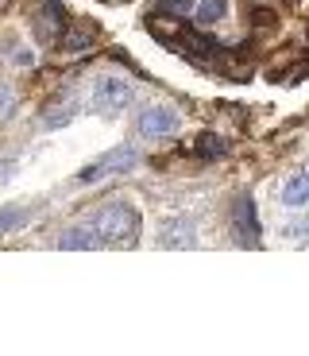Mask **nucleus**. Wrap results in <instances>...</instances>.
<instances>
[{
	"mask_svg": "<svg viewBox=\"0 0 309 356\" xmlns=\"http://www.w3.org/2000/svg\"><path fill=\"white\" fill-rule=\"evenodd\" d=\"M93 229H97L101 244H112V248H132L135 241H140V213H135L132 205H124V202H112L105 205V209H97L93 213Z\"/></svg>",
	"mask_w": 309,
	"mask_h": 356,
	"instance_id": "1",
	"label": "nucleus"
},
{
	"mask_svg": "<svg viewBox=\"0 0 309 356\" xmlns=\"http://www.w3.org/2000/svg\"><path fill=\"white\" fill-rule=\"evenodd\" d=\"M135 163H140V147H132V143H120V147H112V152L97 155V159L89 163L85 170L78 175V182H105V178L112 175H124V170H132Z\"/></svg>",
	"mask_w": 309,
	"mask_h": 356,
	"instance_id": "2",
	"label": "nucleus"
},
{
	"mask_svg": "<svg viewBox=\"0 0 309 356\" xmlns=\"http://www.w3.org/2000/svg\"><path fill=\"white\" fill-rule=\"evenodd\" d=\"M232 229H236V241L244 248H259V213H256V197L251 194H236L232 202Z\"/></svg>",
	"mask_w": 309,
	"mask_h": 356,
	"instance_id": "3",
	"label": "nucleus"
},
{
	"mask_svg": "<svg viewBox=\"0 0 309 356\" xmlns=\"http://www.w3.org/2000/svg\"><path fill=\"white\" fill-rule=\"evenodd\" d=\"M178 124H182V116H178L174 108H167V105H147L140 113V120H135V128H140L143 140H155V136H174Z\"/></svg>",
	"mask_w": 309,
	"mask_h": 356,
	"instance_id": "4",
	"label": "nucleus"
},
{
	"mask_svg": "<svg viewBox=\"0 0 309 356\" xmlns=\"http://www.w3.org/2000/svg\"><path fill=\"white\" fill-rule=\"evenodd\" d=\"M93 101H97V108H105V113H120V108H128V101H132V86L124 78H116V74H105V78H97V86H93Z\"/></svg>",
	"mask_w": 309,
	"mask_h": 356,
	"instance_id": "5",
	"label": "nucleus"
},
{
	"mask_svg": "<svg viewBox=\"0 0 309 356\" xmlns=\"http://www.w3.org/2000/svg\"><path fill=\"white\" fill-rule=\"evenodd\" d=\"M159 244H162V248H194V244H197L194 221H190V217H174V221H167Z\"/></svg>",
	"mask_w": 309,
	"mask_h": 356,
	"instance_id": "6",
	"label": "nucleus"
},
{
	"mask_svg": "<svg viewBox=\"0 0 309 356\" xmlns=\"http://www.w3.org/2000/svg\"><path fill=\"white\" fill-rule=\"evenodd\" d=\"M97 244H101V236H97L93 225H78V229H70V232H62V236H58V248L62 252H93Z\"/></svg>",
	"mask_w": 309,
	"mask_h": 356,
	"instance_id": "7",
	"label": "nucleus"
},
{
	"mask_svg": "<svg viewBox=\"0 0 309 356\" xmlns=\"http://www.w3.org/2000/svg\"><path fill=\"white\" fill-rule=\"evenodd\" d=\"M283 202L290 205V209H301V205H309V170H301V175L286 178V186H283Z\"/></svg>",
	"mask_w": 309,
	"mask_h": 356,
	"instance_id": "8",
	"label": "nucleus"
},
{
	"mask_svg": "<svg viewBox=\"0 0 309 356\" xmlns=\"http://www.w3.org/2000/svg\"><path fill=\"white\" fill-rule=\"evenodd\" d=\"M224 152H228V143H224V140H221V136H217V132H201V136H197V143H194V155H197V159H201V163H212V159H221Z\"/></svg>",
	"mask_w": 309,
	"mask_h": 356,
	"instance_id": "9",
	"label": "nucleus"
},
{
	"mask_svg": "<svg viewBox=\"0 0 309 356\" xmlns=\"http://www.w3.org/2000/svg\"><path fill=\"white\" fill-rule=\"evenodd\" d=\"M24 225H27V209H24V205H4V209H0V236H4V232L24 229Z\"/></svg>",
	"mask_w": 309,
	"mask_h": 356,
	"instance_id": "10",
	"label": "nucleus"
},
{
	"mask_svg": "<svg viewBox=\"0 0 309 356\" xmlns=\"http://www.w3.org/2000/svg\"><path fill=\"white\" fill-rule=\"evenodd\" d=\"M62 47H66V51H89V47H93V27H74V31H66V35H62Z\"/></svg>",
	"mask_w": 309,
	"mask_h": 356,
	"instance_id": "11",
	"label": "nucleus"
},
{
	"mask_svg": "<svg viewBox=\"0 0 309 356\" xmlns=\"http://www.w3.org/2000/svg\"><path fill=\"white\" fill-rule=\"evenodd\" d=\"M224 8H228V0H201L197 4V24H217V19H224Z\"/></svg>",
	"mask_w": 309,
	"mask_h": 356,
	"instance_id": "12",
	"label": "nucleus"
},
{
	"mask_svg": "<svg viewBox=\"0 0 309 356\" xmlns=\"http://www.w3.org/2000/svg\"><path fill=\"white\" fill-rule=\"evenodd\" d=\"M74 113H78V108L66 101V108H51V113L43 116V124L47 128H62V124H70V120H74Z\"/></svg>",
	"mask_w": 309,
	"mask_h": 356,
	"instance_id": "13",
	"label": "nucleus"
},
{
	"mask_svg": "<svg viewBox=\"0 0 309 356\" xmlns=\"http://www.w3.org/2000/svg\"><path fill=\"white\" fill-rule=\"evenodd\" d=\"M159 8H162V12H170V16H185V12L194 8V0H162Z\"/></svg>",
	"mask_w": 309,
	"mask_h": 356,
	"instance_id": "14",
	"label": "nucleus"
},
{
	"mask_svg": "<svg viewBox=\"0 0 309 356\" xmlns=\"http://www.w3.org/2000/svg\"><path fill=\"white\" fill-rule=\"evenodd\" d=\"M251 19H256V24H274V12L271 8H251Z\"/></svg>",
	"mask_w": 309,
	"mask_h": 356,
	"instance_id": "15",
	"label": "nucleus"
},
{
	"mask_svg": "<svg viewBox=\"0 0 309 356\" xmlns=\"http://www.w3.org/2000/svg\"><path fill=\"white\" fill-rule=\"evenodd\" d=\"M8 97H12L8 89H0V113H8Z\"/></svg>",
	"mask_w": 309,
	"mask_h": 356,
	"instance_id": "16",
	"label": "nucleus"
},
{
	"mask_svg": "<svg viewBox=\"0 0 309 356\" xmlns=\"http://www.w3.org/2000/svg\"><path fill=\"white\" fill-rule=\"evenodd\" d=\"M12 175V163H0V178H8Z\"/></svg>",
	"mask_w": 309,
	"mask_h": 356,
	"instance_id": "17",
	"label": "nucleus"
}]
</instances>
